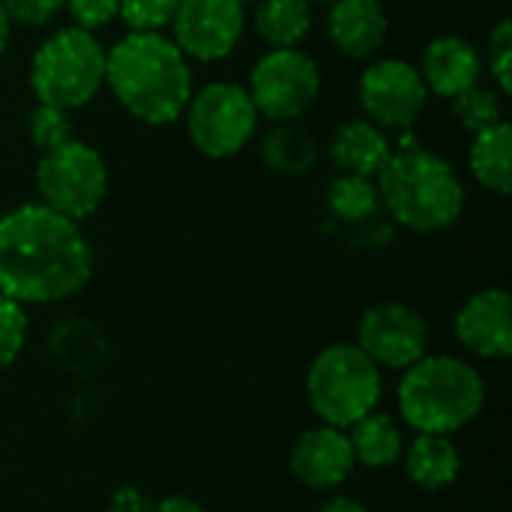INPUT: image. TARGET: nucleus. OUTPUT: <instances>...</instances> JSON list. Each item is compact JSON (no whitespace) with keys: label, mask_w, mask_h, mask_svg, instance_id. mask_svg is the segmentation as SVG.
Returning a JSON list of instances; mask_svg holds the SVG:
<instances>
[{"label":"nucleus","mask_w":512,"mask_h":512,"mask_svg":"<svg viewBox=\"0 0 512 512\" xmlns=\"http://www.w3.org/2000/svg\"><path fill=\"white\" fill-rule=\"evenodd\" d=\"M93 246L81 228L39 201L0 216V294L21 306L60 303L93 279Z\"/></svg>","instance_id":"1"},{"label":"nucleus","mask_w":512,"mask_h":512,"mask_svg":"<svg viewBox=\"0 0 512 512\" xmlns=\"http://www.w3.org/2000/svg\"><path fill=\"white\" fill-rule=\"evenodd\" d=\"M105 87L135 120L171 126L183 117L195 78L171 36L129 30L105 51Z\"/></svg>","instance_id":"2"},{"label":"nucleus","mask_w":512,"mask_h":512,"mask_svg":"<svg viewBox=\"0 0 512 512\" xmlns=\"http://www.w3.org/2000/svg\"><path fill=\"white\" fill-rule=\"evenodd\" d=\"M381 207L408 231L438 234L459 222L465 183L453 162L426 150L414 129L399 132L387 165L375 177Z\"/></svg>","instance_id":"3"},{"label":"nucleus","mask_w":512,"mask_h":512,"mask_svg":"<svg viewBox=\"0 0 512 512\" xmlns=\"http://www.w3.org/2000/svg\"><path fill=\"white\" fill-rule=\"evenodd\" d=\"M402 420L426 435H453L477 420L486 402L480 372L450 354H423L399 381Z\"/></svg>","instance_id":"4"},{"label":"nucleus","mask_w":512,"mask_h":512,"mask_svg":"<svg viewBox=\"0 0 512 512\" xmlns=\"http://www.w3.org/2000/svg\"><path fill=\"white\" fill-rule=\"evenodd\" d=\"M105 87V48L96 33L75 24L57 27L30 57V90L36 102L75 111Z\"/></svg>","instance_id":"5"},{"label":"nucleus","mask_w":512,"mask_h":512,"mask_svg":"<svg viewBox=\"0 0 512 512\" xmlns=\"http://www.w3.org/2000/svg\"><path fill=\"white\" fill-rule=\"evenodd\" d=\"M381 369L357 345L324 348L306 372V396L321 423L348 429L381 402Z\"/></svg>","instance_id":"6"},{"label":"nucleus","mask_w":512,"mask_h":512,"mask_svg":"<svg viewBox=\"0 0 512 512\" xmlns=\"http://www.w3.org/2000/svg\"><path fill=\"white\" fill-rule=\"evenodd\" d=\"M33 183L39 192V204L72 222H84L105 204L108 165L96 147L72 138L48 153H39Z\"/></svg>","instance_id":"7"},{"label":"nucleus","mask_w":512,"mask_h":512,"mask_svg":"<svg viewBox=\"0 0 512 512\" xmlns=\"http://www.w3.org/2000/svg\"><path fill=\"white\" fill-rule=\"evenodd\" d=\"M189 144L207 159H231L255 138L261 114L237 81H210L192 90L183 111Z\"/></svg>","instance_id":"8"},{"label":"nucleus","mask_w":512,"mask_h":512,"mask_svg":"<svg viewBox=\"0 0 512 512\" xmlns=\"http://www.w3.org/2000/svg\"><path fill=\"white\" fill-rule=\"evenodd\" d=\"M249 96L261 117L291 123L321 96V69L300 48H270L249 72Z\"/></svg>","instance_id":"9"},{"label":"nucleus","mask_w":512,"mask_h":512,"mask_svg":"<svg viewBox=\"0 0 512 512\" xmlns=\"http://www.w3.org/2000/svg\"><path fill=\"white\" fill-rule=\"evenodd\" d=\"M357 102L363 117L384 132L414 129L429 105V90L414 63L402 57H384L369 63L357 81Z\"/></svg>","instance_id":"10"},{"label":"nucleus","mask_w":512,"mask_h":512,"mask_svg":"<svg viewBox=\"0 0 512 512\" xmlns=\"http://www.w3.org/2000/svg\"><path fill=\"white\" fill-rule=\"evenodd\" d=\"M378 369H408L429 348V324L408 303H375L360 315L354 342Z\"/></svg>","instance_id":"11"},{"label":"nucleus","mask_w":512,"mask_h":512,"mask_svg":"<svg viewBox=\"0 0 512 512\" xmlns=\"http://www.w3.org/2000/svg\"><path fill=\"white\" fill-rule=\"evenodd\" d=\"M246 30V6L240 0H180L171 39L198 63H219L240 45Z\"/></svg>","instance_id":"12"},{"label":"nucleus","mask_w":512,"mask_h":512,"mask_svg":"<svg viewBox=\"0 0 512 512\" xmlns=\"http://www.w3.org/2000/svg\"><path fill=\"white\" fill-rule=\"evenodd\" d=\"M456 339L465 351L483 360H507L512 354V300L504 288H483L471 294L453 321Z\"/></svg>","instance_id":"13"},{"label":"nucleus","mask_w":512,"mask_h":512,"mask_svg":"<svg viewBox=\"0 0 512 512\" xmlns=\"http://www.w3.org/2000/svg\"><path fill=\"white\" fill-rule=\"evenodd\" d=\"M357 468L351 441L345 429L336 426H315L303 432L291 450V474L297 483L315 492H330L339 489Z\"/></svg>","instance_id":"14"},{"label":"nucleus","mask_w":512,"mask_h":512,"mask_svg":"<svg viewBox=\"0 0 512 512\" xmlns=\"http://www.w3.org/2000/svg\"><path fill=\"white\" fill-rule=\"evenodd\" d=\"M420 75L423 84L429 90V96H441V99H453L462 90L480 84L483 78V54L480 48L456 33H444L435 36L420 57Z\"/></svg>","instance_id":"15"},{"label":"nucleus","mask_w":512,"mask_h":512,"mask_svg":"<svg viewBox=\"0 0 512 512\" xmlns=\"http://www.w3.org/2000/svg\"><path fill=\"white\" fill-rule=\"evenodd\" d=\"M327 6V33L339 54L369 60L384 48L390 36V15L381 0H333Z\"/></svg>","instance_id":"16"},{"label":"nucleus","mask_w":512,"mask_h":512,"mask_svg":"<svg viewBox=\"0 0 512 512\" xmlns=\"http://www.w3.org/2000/svg\"><path fill=\"white\" fill-rule=\"evenodd\" d=\"M327 153L339 174H360V177H378V171L387 165L393 153V138L381 126H375L366 117H351L336 126Z\"/></svg>","instance_id":"17"},{"label":"nucleus","mask_w":512,"mask_h":512,"mask_svg":"<svg viewBox=\"0 0 512 512\" xmlns=\"http://www.w3.org/2000/svg\"><path fill=\"white\" fill-rule=\"evenodd\" d=\"M462 453L450 435H426L420 432L405 450V474L414 486L426 492H441L459 480Z\"/></svg>","instance_id":"18"},{"label":"nucleus","mask_w":512,"mask_h":512,"mask_svg":"<svg viewBox=\"0 0 512 512\" xmlns=\"http://www.w3.org/2000/svg\"><path fill=\"white\" fill-rule=\"evenodd\" d=\"M258 156L264 168L279 177H303L318 165L321 147L303 126L273 123L258 144Z\"/></svg>","instance_id":"19"},{"label":"nucleus","mask_w":512,"mask_h":512,"mask_svg":"<svg viewBox=\"0 0 512 512\" xmlns=\"http://www.w3.org/2000/svg\"><path fill=\"white\" fill-rule=\"evenodd\" d=\"M512 132L510 123L501 120L483 132L474 135L471 150H468V168L474 180L495 192V195H510L512 189Z\"/></svg>","instance_id":"20"},{"label":"nucleus","mask_w":512,"mask_h":512,"mask_svg":"<svg viewBox=\"0 0 512 512\" xmlns=\"http://www.w3.org/2000/svg\"><path fill=\"white\" fill-rule=\"evenodd\" d=\"M255 33L270 48H297L312 30L309 0H258L252 3Z\"/></svg>","instance_id":"21"},{"label":"nucleus","mask_w":512,"mask_h":512,"mask_svg":"<svg viewBox=\"0 0 512 512\" xmlns=\"http://www.w3.org/2000/svg\"><path fill=\"white\" fill-rule=\"evenodd\" d=\"M51 357L72 375H90L105 357V336L87 318H66L48 333Z\"/></svg>","instance_id":"22"},{"label":"nucleus","mask_w":512,"mask_h":512,"mask_svg":"<svg viewBox=\"0 0 512 512\" xmlns=\"http://www.w3.org/2000/svg\"><path fill=\"white\" fill-rule=\"evenodd\" d=\"M348 441L354 450V459L366 468H390L393 462H399L402 456V432L393 423V417L387 414H366L357 423H351L348 429Z\"/></svg>","instance_id":"23"},{"label":"nucleus","mask_w":512,"mask_h":512,"mask_svg":"<svg viewBox=\"0 0 512 512\" xmlns=\"http://www.w3.org/2000/svg\"><path fill=\"white\" fill-rule=\"evenodd\" d=\"M327 210L333 219L345 225L372 222L381 210V195L372 177L360 174H336L327 186Z\"/></svg>","instance_id":"24"},{"label":"nucleus","mask_w":512,"mask_h":512,"mask_svg":"<svg viewBox=\"0 0 512 512\" xmlns=\"http://www.w3.org/2000/svg\"><path fill=\"white\" fill-rule=\"evenodd\" d=\"M450 108H453V117L459 120V126L468 129L471 135L504 120V96L486 84H474V87L462 90L459 96L450 99Z\"/></svg>","instance_id":"25"},{"label":"nucleus","mask_w":512,"mask_h":512,"mask_svg":"<svg viewBox=\"0 0 512 512\" xmlns=\"http://www.w3.org/2000/svg\"><path fill=\"white\" fill-rule=\"evenodd\" d=\"M27 138H30V144L39 153H48V150L72 141L75 138L72 111H63V108L36 102V108L27 114Z\"/></svg>","instance_id":"26"},{"label":"nucleus","mask_w":512,"mask_h":512,"mask_svg":"<svg viewBox=\"0 0 512 512\" xmlns=\"http://www.w3.org/2000/svg\"><path fill=\"white\" fill-rule=\"evenodd\" d=\"M483 69H489L492 87L501 96L512 93V21L501 18L486 42V57H483Z\"/></svg>","instance_id":"27"},{"label":"nucleus","mask_w":512,"mask_h":512,"mask_svg":"<svg viewBox=\"0 0 512 512\" xmlns=\"http://www.w3.org/2000/svg\"><path fill=\"white\" fill-rule=\"evenodd\" d=\"M180 0H120V21L135 33H162L171 27Z\"/></svg>","instance_id":"28"},{"label":"nucleus","mask_w":512,"mask_h":512,"mask_svg":"<svg viewBox=\"0 0 512 512\" xmlns=\"http://www.w3.org/2000/svg\"><path fill=\"white\" fill-rule=\"evenodd\" d=\"M27 342V312L21 303L0 294V372L9 369Z\"/></svg>","instance_id":"29"},{"label":"nucleus","mask_w":512,"mask_h":512,"mask_svg":"<svg viewBox=\"0 0 512 512\" xmlns=\"http://www.w3.org/2000/svg\"><path fill=\"white\" fill-rule=\"evenodd\" d=\"M0 6L18 27H48L63 12V0H0Z\"/></svg>","instance_id":"30"},{"label":"nucleus","mask_w":512,"mask_h":512,"mask_svg":"<svg viewBox=\"0 0 512 512\" xmlns=\"http://www.w3.org/2000/svg\"><path fill=\"white\" fill-rule=\"evenodd\" d=\"M63 12L75 27L96 33L120 15V0H63Z\"/></svg>","instance_id":"31"},{"label":"nucleus","mask_w":512,"mask_h":512,"mask_svg":"<svg viewBox=\"0 0 512 512\" xmlns=\"http://www.w3.org/2000/svg\"><path fill=\"white\" fill-rule=\"evenodd\" d=\"M153 504H156V501H150L141 489L123 486V489H117V492L111 495L108 512H153Z\"/></svg>","instance_id":"32"},{"label":"nucleus","mask_w":512,"mask_h":512,"mask_svg":"<svg viewBox=\"0 0 512 512\" xmlns=\"http://www.w3.org/2000/svg\"><path fill=\"white\" fill-rule=\"evenodd\" d=\"M153 512H207L198 501L186 498V495H171L153 504Z\"/></svg>","instance_id":"33"},{"label":"nucleus","mask_w":512,"mask_h":512,"mask_svg":"<svg viewBox=\"0 0 512 512\" xmlns=\"http://www.w3.org/2000/svg\"><path fill=\"white\" fill-rule=\"evenodd\" d=\"M318 512H366V507L357 501V498H348V495H333V498H327Z\"/></svg>","instance_id":"34"},{"label":"nucleus","mask_w":512,"mask_h":512,"mask_svg":"<svg viewBox=\"0 0 512 512\" xmlns=\"http://www.w3.org/2000/svg\"><path fill=\"white\" fill-rule=\"evenodd\" d=\"M9 36H12V24H9V18H6V12L0 6V60H3V54L9 48Z\"/></svg>","instance_id":"35"},{"label":"nucleus","mask_w":512,"mask_h":512,"mask_svg":"<svg viewBox=\"0 0 512 512\" xmlns=\"http://www.w3.org/2000/svg\"><path fill=\"white\" fill-rule=\"evenodd\" d=\"M240 3H243V6L249 9V6H252V3H258V0H240Z\"/></svg>","instance_id":"36"},{"label":"nucleus","mask_w":512,"mask_h":512,"mask_svg":"<svg viewBox=\"0 0 512 512\" xmlns=\"http://www.w3.org/2000/svg\"><path fill=\"white\" fill-rule=\"evenodd\" d=\"M309 3L315 6V3H333V0H309Z\"/></svg>","instance_id":"37"}]
</instances>
